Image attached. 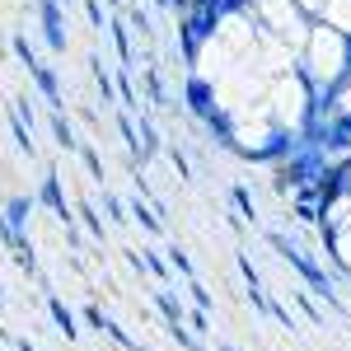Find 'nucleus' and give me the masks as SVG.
<instances>
[{
  "instance_id": "obj_1",
  "label": "nucleus",
  "mask_w": 351,
  "mask_h": 351,
  "mask_svg": "<svg viewBox=\"0 0 351 351\" xmlns=\"http://www.w3.org/2000/svg\"><path fill=\"white\" fill-rule=\"evenodd\" d=\"M52 309H56V324H61V328H66V332H71V337H75V319H71V314H66L61 304H52Z\"/></svg>"
},
{
  "instance_id": "obj_2",
  "label": "nucleus",
  "mask_w": 351,
  "mask_h": 351,
  "mask_svg": "<svg viewBox=\"0 0 351 351\" xmlns=\"http://www.w3.org/2000/svg\"><path fill=\"white\" fill-rule=\"evenodd\" d=\"M220 351H230V347H220Z\"/></svg>"
}]
</instances>
